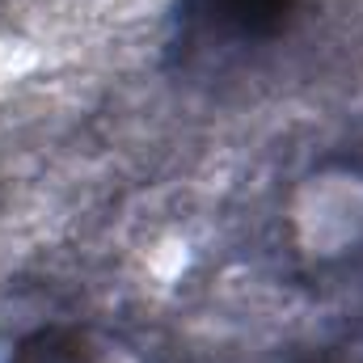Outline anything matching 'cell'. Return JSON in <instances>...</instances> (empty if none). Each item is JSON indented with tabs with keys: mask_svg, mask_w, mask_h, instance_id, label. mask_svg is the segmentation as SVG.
Wrapping results in <instances>:
<instances>
[{
	"mask_svg": "<svg viewBox=\"0 0 363 363\" xmlns=\"http://www.w3.org/2000/svg\"><path fill=\"white\" fill-rule=\"evenodd\" d=\"M296 0H182L178 47L186 60L245 55L283 34Z\"/></svg>",
	"mask_w": 363,
	"mask_h": 363,
	"instance_id": "6da1fadb",
	"label": "cell"
}]
</instances>
